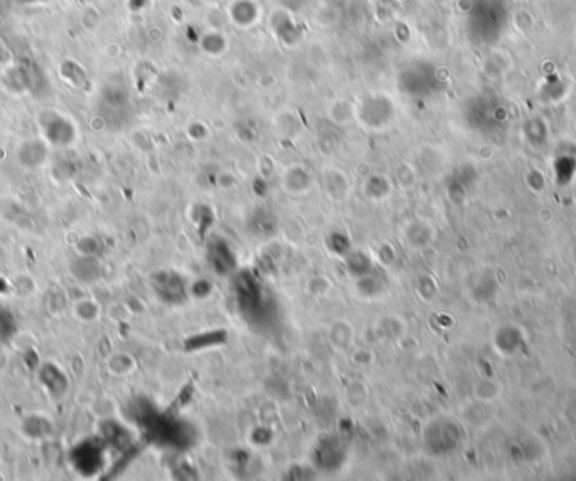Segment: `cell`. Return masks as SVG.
Segmentation results:
<instances>
[{
	"mask_svg": "<svg viewBox=\"0 0 576 481\" xmlns=\"http://www.w3.org/2000/svg\"><path fill=\"white\" fill-rule=\"evenodd\" d=\"M76 251H78V255L96 256V255H98V251H100L98 239L91 238V236H88V238L80 239V240H78V244H76Z\"/></svg>",
	"mask_w": 576,
	"mask_h": 481,
	"instance_id": "9",
	"label": "cell"
},
{
	"mask_svg": "<svg viewBox=\"0 0 576 481\" xmlns=\"http://www.w3.org/2000/svg\"><path fill=\"white\" fill-rule=\"evenodd\" d=\"M107 364L108 370H110L113 375H126L135 370V358L132 355H128L126 352L113 353V355L108 357Z\"/></svg>",
	"mask_w": 576,
	"mask_h": 481,
	"instance_id": "7",
	"label": "cell"
},
{
	"mask_svg": "<svg viewBox=\"0 0 576 481\" xmlns=\"http://www.w3.org/2000/svg\"><path fill=\"white\" fill-rule=\"evenodd\" d=\"M73 317L78 322L93 323L102 317V306L93 298H81L73 303Z\"/></svg>",
	"mask_w": 576,
	"mask_h": 481,
	"instance_id": "6",
	"label": "cell"
},
{
	"mask_svg": "<svg viewBox=\"0 0 576 481\" xmlns=\"http://www.w3.org/2000/svg\"><path fill=\"white\" fill-rule=\"evenodd\" d=\"M71 274L81 283H93L102 276V264L96 256L80 255L69 264Z\"/></svg>",
	"mask_w": 576,
	"mask_h": 481,
	"instance_id": "3",
	"label": "cell"
},
{
	"mask_svg": "<svg viewBox=\"0 0 576 481\" xmlns=\"http://www.w3.org/2000/svg\"><path fill=\"white\" fill-rule=\"evenodd\" d=\"M25 2H30V0H25Z\"/></svg>",
	"mask_w": 576,
	"mask_h": 481,
	"instance_id": "10",
	"label": "cell"
},
{
	"mask_svg": "<svg viewBox=\"0 0 576 481\" xmlns=\"http://www.w3.org/2000/svg\"><path fill=\"white\" fill-rule=\"evenodd\" d=\"M347 397L352 406L364 404L366 399H368V387L362 382H359V380H357V382H352L351 387L347 389Z\"/></svg>",
	"mask_w": 576,
	"mask_h": 481,
	"instance_id": "8",
	"label": "cell"
},
{
	"mask_svg": "<svg viewBox=\"0 0 576 481\" xmlns=\"http://www.w3.org/2000/svg\"><path fill=\"white\" fill-rule=\"evenodd\" d=\"M374 331H376L378 339L392 342V340H398L400 336H403L404 323L400 317H384L379 318L376 325H374Z\"/></svg>",
	"mask_w": 576,
	"mask_h": 481,
	"instance_id": "5",
	"label": "cell"
},
{
	"mask_svg": "<svg viewBox=\"0 0 576 481\" xmlns=\"http://www.w3.org/2000/svg\"><path fill=\"white\" fill-rule=\"evenodd\" d=\"M327 336H329L330 345H332L337 352H346V350L351 348L352 343H354L356 330L347 320H337L329 327Z\"/></svg>",
	"mask_w": 576,
	"mask_h": 481,
	"instance_id": "4",
	"label": "cell"
},
{
	"mask_svg": "<svg viewBox=\"0 0 576 481\" xmlns=\"http://www.w3.org/2000/svg\"><path fill=\"white\" fill-rule=\"evenodd\" d=\"M42 130L47 142L56 147H66L74 142L76 138V128L68 118L58 115V113H49L42 116Z\"/></svg>",
	"mask_w": 576,
	"mask_h": 481,
	"instance_id": "1",
	"label": "cell"
},
{
	"mask_svg": "<svg viewBox=\"0 0 576 481\" xmlns=\"http://www.w3.org/2000/svg\"><path fill=\"white\" fill-rule=\"evenodd\" d=\"M49 157V147L44 140L29 138L17 148V160L28 170H36L46 164Z\"/></svg>",
	"mask_w": 576,
	"mask_h": 481,
	"instance_id": "2",
	"label": "cell"
}]
</instances>
